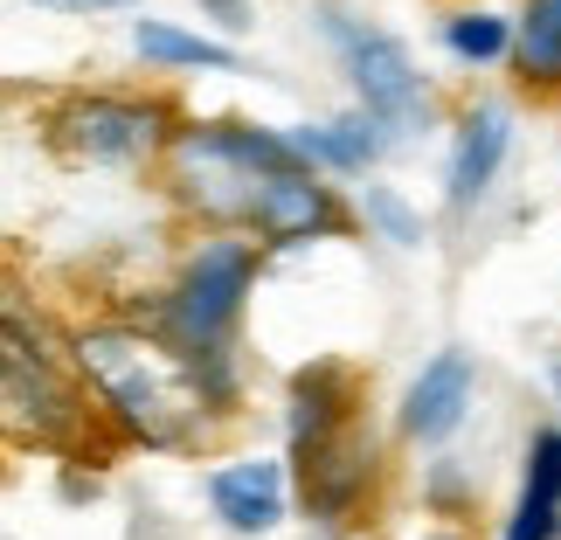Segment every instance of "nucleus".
<instances>
[{"instance_id":"obj_1","label":"nucleus","mask_w":561,"mask_h":540,"mask_svg":"<svg viewBox=\"0 0 561 540\" xmlns=\"http://www.w3.org/2000/svg\"><path fill=\"white\" fill-rule=\"evenodd\" d=\"M77 375L104 395V409L146 444H187L208 423V388L174 340H153L139 326H83L77 333Z\"/></svg>"},{"instance_id":"obj_2","label":"nucleus","mask_w":561,"mask_h":540,"mask_svg":"<svg viewBox=\"0 0 561 540\" xmlns=\"http://www.w3.org/2000/svg\"><path fill=\"white\" fill-rule=\"evenodd\" d=\"M291 166H306V160L271 125H181L167 160H160V174H167L181 208L229 229V222H256L264 181L291 174Z\"/></svg>"},{"instance_id":"obj_3","label":"nucleus","mask_w":561,"mask_h":540,"mask_svg":"<svg viewBox=\"0 0 561 540\" xmlns=\"http://www.w3.org/2000/svg\"><path fill=\"white\" fill-rule=\"evenodd\" d=\"M256 250L250 235H202L187 250V264L167 291V340L187 354V360H222L229 354V333L243 319V298L256 285Z\"/></svg>"},{"instance_id":"obj_4","label":"nucleus","mask_w":561,"mask_h":540,"mask_svg":"<svg viewBox=\"0 0 561 540\" xmlns=\"http://www.w3.org/2000/svg\"><path fill=\"white\" fill-rule=\"evenodd\" d=\"M333 42H340V62H347V77L360 91V112L381 118L388 133H416V125H430L423 70H416V56H409L396 35L375 28V21L333 14Z\"/></svg>"},{"instance_id":"obj_5","label":"nucleus","mask_w":561,"mask_h":540,"mask_svg":"<svg viewBox=\"0 0 561 540\" xmlns=\"http://www.w3.org/2000/svg\"><path fill=\"white\" fill-rule=\"evenodd\" d=\"M62 146H70L77 160L91 166H139V160H167V146H174V118H167V104H146V97H70L56 118Z\"/></svg>"},{"instance_id":"obj_6","label":"nucleus","mask_w":561,"mask_h":540,"mask_svg":"<svg viewBox=\"0 0 561 540\" xmlns=\"http://www.w3.org/2000/svg\"><path fill=\"white\" fill-rule=\"evenodd\" d=\"M8 423L21 437L35 429V444H56V437H70L83 423V395L62 381V367L49 354L28 347L21 312H8Z\"/></svg>"},{"instance_id":"obj_7","label":"nucleus","mask_w":561,"mask_h":540,"mask_svg":"<svg viewBox=\"0 0 561 540\" xmlns=\"http://www.w3.org/2000/svg\"><path fill=\"white\" fill-rule=\"evenodd\" d=\"M256 243H312V235H347L354 215L340 208V194L312 174V166H291V174L264 181V202H256Z\"/></svg>"},{"instance_id":"obj_8","label":"nucleus","mask_w":561,"mask_h":540,"mask_svg":"<svg viewBox=\"0 0 561 540\" xmlns=\"http://www.w3.org/2000/svg\"><path fill=\"white\" fill-rule=\"evenodd\" d=\"M368 479H375V437L360 423L306 450V506L319 520H347L368 499Z\"/></svg>"},{"instance_id":"obj_9","label":"nucleus","mask_w":561,"mask_h":540,"mask_svg":"<svg viewBox=\"0 0 561 540\" xmlns=\"http://www.w3.org/2000/svg\"><path fill=\"white\" fill-rule=\"evenodd\" d=\"M471 388H479V375H471V354L444 347L437 360H423V375L409 381V395H402V437H416V444H444L450 429L465 423Z\"/></svg>"},{"instance_id":"obj_10","label":"nucleus","mask_w":561,"mask_h":540,"mask_svg":"<svg viewBox=\"0 0 561 540\" xmlns=\"http://www.w3.org/2000/svg\"><path fill=\"white\" fill-rule=\"evenodd\" d=\"M208 499L222 513V527L236 533H271L285 520V471L271 458H236L222 471H208Z\"/></svg>"},{"instance_id":"obj_11","label":"nucleus","mask_w":561,"mask_h":540,"mask_svg":"<svg viewBox=\"0 0 561 540\" xmlns=\"http://www.w3.org/2000/svg\"><path fill=\"white\" fill-rule=\"evenodd\" d=\"M506 146H513L506 104H471V112L458 118V153H450V208H458V215L492 187V174H500V160H506Z\"/></svg>"},{"instance_id":"obj_12","label":"nucleus","mask_w":561,"mask_h":540,"mask_svg":"<svg viewBox=\"0 0 561 540\" xmlns=\"http://www.w3.org/2000/svg\"><path fill=\"white\" fill-rule=\"evenodd\" d=\"M506 540H561V429H534L527 485L506 520Z\"/></svg>"},{"instance_id":"obj_13","label":"nucleus","mask_w":561,"mask_h":540,"mask_svg":"<svg viewBox=\"0 0 561 540\" xmlns=\"http://www.w3.org/2000/svg\"><path fill=\"white\" fill-rule=\"evenodd\" d=\"M298 146V160L306 166H340V174H360V166H375L388 153V125L368 118V112H347V118H333V125H291L285 133Z\"/></svg>"},{"instance_id":"obj_14","label":"nucleus","mask_w":561,"mask_h":540,"mask_svg":"<svg viewBox=\"0 0 561 540\" xmlns=\"http://www.w3.org/2000/svg\"><path fill=\"white\" fill-rule=\"evenodd\" d=\"M340 429H354V375L306 367V375L291 381V444L312 450V444L340 437Z\"/></svg>"},{"instance_id":"obj_15","label":"nucleus","mask_w":561,"mask_h":540,"mask_svg":"<svg viewBox=\"0 0 561 540\" xmlns=\"http://www.w3.org/2000/svg\"><path fill=\"white\" fill-rule=\"evenodd\" d=\"M513 70H520L527 91H561V0H520Z\"/></svg>"},{"instance_id":"obj_16","label":"nucleus","mask_w":561,"mask_h":540,"mask_svg":"<svg viewBox=\"0 0 561 540\" xmlns=\"http://www.w3.org/2000/svg\"><path fill=\"white\" fill-rule=\"evenodd\" d=\"M133 49L146 62H167V70H236L229 42H208L194 28H174V21H133Z\"/></svg>"},{"instance_id":"obj_17","label":"nucleus","mask_w":561,"mask_h":540,"mask_svg":"<svg viewBox=\"0 0 561 540\" xmlns=\"http://www.w3.org/2000/svg\"><path fill=\"white\" fill-rule=\"evenodd\" d=\"M444 42H450V56H465V62H492V56L513 49V21L485 14V8H465V14H444Z\"/></svg>"},{"instance_id":"obj_18","label":"nucleus","mask_w":561,"mask_h":540,"mask_svg":"<svg viewBox=\"0 0 561 540\" xmlns=\"http://www.w3.org/2000/svg\"><path fill=\"white\" fill-rule=\"evenodd\" d=\"M360 208H368V222L388 235V243H402V250H409V243H423V215L409 208L396 187H368V194H360Z\"/></svg>"},{"instance_id":"obj_19","label":"nucleus","mask_w":561,"mask_h":540,"mask_svg":"<svg viewBox=\"0 0 561 540\" xmlns=\"http://www.w3.org/2000/svg\"><path fill=\"white\" fill-rule=\"evenodd\" d=\"M49 8H62V14H91V8H133V0H49Z\"/></svg>"},{"instance_id":"obj_20","label":"nucleus","mask_w":561,"mask_h":540,"mask_svg":"<svg viewBox=\"0 0 561 540\" xmlns=\"http://www.w3.org/2000/svg\"><path fill=\"white\" fill-rule=\"evenodd\" d=\"M202 8H215V14L229 21V28H243V0H202Z\"/></svg>"},{"instance_id":"obj_21","label":"nucleus","mask_w":561,"mask_h":540,"mask_svg":"<svg viewBox=\"0 0 561 540\" xmlns=\"http://www.w3.org/2000/svg\"><path fill=\"white\" fill-rule=\"evenodd\" d=\"M554 402H561V360H554ZM554 429H561V423H554Z\"/></svg>"},{"instance_id":"obj_22","label":"nucleus","mask_w":561,"mask_h":540,"mask_svg":"<svg viewBox=\"0 0 561 540\" xmlns=\"http://www.w3.org/2000/svg\"><path fill=\"white\" fill-rule=\"evenodd\" d=\"M423 540H465V533H423Z\"/></svg>"}]
</instances>
